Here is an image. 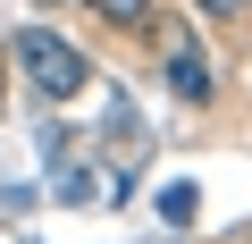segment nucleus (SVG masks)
<instances>
[{
    "label": "nucleus",
    "mask_w": 252,
    "mask_h": 244,
    "mask_svg": "<svg viewBox=\"0 0 252 244\" xmlns=\"http://www.w3.org/2000/svg\"><path fill=\"white\" fill-rule=\"evenodd\" d=\"M9 59H17V76H26L42 101H76L84 76H93V59H84L59 26H17V34H9Z\"/></svg>",
    "instance_id": "nucleus-1"
},
{
    "label": "nucleus",
    "mask_w": 252,
    "mask_h": 244,
    "mask_svg": "<svg viewBox=\"0 0 252 244\" xmlns=\"http://www.w3.org/2000/svg\"><path fill=\"white\" fill-rule=\"evenodd\" d=\"M160 84H168L177 101H193V109H202V101L219 93V68H210V51H202V42H177V51H168V68H160Z\"/></svg>",
    "instance_id": "nucleus-2"
},
{
    "label": "nucleus",
    "mask_w": 252,
    "mask_h": 244,
    "mask_svg": "<svg viewBox=\"0 0 252 244\" xmlns=\"http://www.w3.org/2000/svg\"><path fill=\"white\" fill-rule=\"evenodd\" d=\"M84 9H93L101 26H118V34H143V26L160 17V9H152V0H84Z\"/></svg>",
    "instance_id": "nucleus-3"
},
{
    "label": "nucleus",
    "mask_w": 252,
    "mask_h": 244,
    "mask_svg": "<svg viewBox=\"0 0 252 244\" xmlns=\"http://www.w3.org/2000/svg\"><path fill=\"white\" fill-rule=\"evenodd\" d=\"M193 210H202V194H193V185H168V194H160V219H177V227H185Z\"/></svg>",
    "instance_id": "nucleus-4"
},
{
    "label": "nucleus",
    "mask_w": 252,
    "mask_h": 244,
    "mask_svg": "<svg viewBox=\"0 0 252 244\" xmlns=\"http://www.w3.org/2000/svg\"><path fill=\"white\" fill-rule=\"evenodd\" d=\"M193 9H202V17H244L252 0H193Z\"/></svg>",
    "instance_id": "nucleus-5"
}]
</instances>
